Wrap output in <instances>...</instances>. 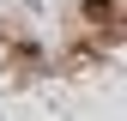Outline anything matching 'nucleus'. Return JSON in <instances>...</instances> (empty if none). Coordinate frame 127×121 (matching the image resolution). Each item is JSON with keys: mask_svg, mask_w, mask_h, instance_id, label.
<instances>
[{"mask_svg": "<svg viewBox=\"0 0 127 121\" xmlns=\"http://www.w3.org/2000/svg\"><path fill=\"white\" fill-rule=\"evenodd\" d=\"M85 18H91V24H109V30H127V18L109 6V0H85Z\"/></svg>", "mask_w": 127, "mask_h": 121, "instance_id": "f257e3e1", "label": "nucleus"}]
</instances>
